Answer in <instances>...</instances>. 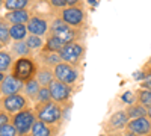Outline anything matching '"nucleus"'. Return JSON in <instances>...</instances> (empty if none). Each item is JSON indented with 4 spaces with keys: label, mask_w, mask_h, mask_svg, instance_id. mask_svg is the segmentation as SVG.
I'll list each match as a JSON object with an SVG mask.
<instances>
[{
    "label": "nucleus",
    "mask_w": 151,
    "mask_h": 136,
    "mask_svg": "<svg viewBox=\"0 0 151 136\" xmlns=\"http://www.w3.org/2000/svg\"><path fill=\"white\" fill-rule=\"evenodd\" d=\"M26 42L30 47V50H40V48H42V45H45L41 36H36V35H29Z\"/></svg>",
    "instance_id": "28"
},
{
    "label": "nucleus",
    "mask_w": 151,
    "mask_h": 136,
    "mask_svg": "<svg viewBox=\"0 0 151 136\" xmlns=\"http://www.w3.org/2000/svg\"><path fill=\"white\" fill-rule=\"evenodd\" d=\"M141 85L147 91H151V71H144V80Z\"/></svg>",
    "instance_id": "30"
},
{
    "label": "nucleus",
    "mask_w": 151,
    "mask_h": 136,
    "mask_svg": "<svg viewBox=\"0 0 151 136\" xmlns=\"http://www.w3.org/2000/svg\"><path fill=\"white\" fill-rule=\"evenodd\" d=\"M50 3L55 8H67V5H68L67 0H50Z\"/></svg>",
    "instance_id": "32"
},
{
    "label": "nucleus",
    "mask_w": 151,
    "mask_h": 136,
    "mask_svg": "<svg viewBox=\"0 0 151 136\" xmlns=\"http://www.w3.org/2000/svg\"><path fill=\"white\" fill-rule=\"evenodd\" d=\"M8 23L11 24H26L29 23L30 20V15H29V12L26 9H20V11H11L6 14V17H3Z\"/></svg>",
    "instance_id": "14"
},
{
    "label": "nucleus",
    "mask_w": 151,
    "mask_h": 136,
    "mask_svg": "<svg viewBox=\"0 0 151 136\" xmlns=\"http://www.w3.org/2000/svg\"><path fill=\"white\" fill-rule=\"evenodd\" d=\"M35 101H36V104H42V103L52 101V94H50L48 86H42V88L40 89V92H38V95L35 98Z\"/></svg>",
    "instance_id": "27"
},
{
    "label": "nucleus",
    "mask_w": 151,
    "mask_h": 136,
    "mask_svg": "<svg viewBox=\"0 0 151 136\" xmlns=\"http://www.w3.org/2000/svg\"><path fill=\"white\" fill-rule=\"evenodd\" d=\"M29 5V0H3V6L8 11H20V9H26Z\"/></svg>",
    "instance_id": "24"
},
{
    "label": "nucleus",
    "mask_w": 151,
    "mask_h": 136,
    "mask_svg": "<svg viewBox=\"0 0 151 136\" xmlns=\"http://www.w3.org/2000/svg\"><path fill=\"white\" fill-rule=\"evenodd\" d=\"M109 136H132V135H129L127 132H125V133H119V132H115V135H109Z\"/></svg>",
    "instance_id": "34"
},
{
    "label": "nucleus",
    "mask_w": 151,
    "mask_h": 136,
    "mask_svg": "<svg viewBox=\"0 0 151 136\" xmlns=\"http://www.w3.org/2000/svg\"><path fill=\"white\" fill-rule=\"evenodd\" d=\"M125 114H127V117L130 119H134V118H141V117H147L148 110L145 106L136 103V104H130L127 109H125Z\"/></svg>",
    "instance_id": "19"
},
{
    "label": "nucleus",
    "mask_w": 151,
    "mask_h": 136,
    "mask_svg": "<svg viewBox=\"0 0 151 136\" xmlns=\"http://www.w3.org/2000/svg\"><path fill=\"white\" fill-rule=\"evenodd\" d=\"M148 65H151V60H150V62H148Z\"/></svg>",
    "instance_id": "37"
},
{
    "label": "nucleus",
    "mask_w": 151,
    "mask_h": 136,
    "mask_svg": "<svg viewBox=\"0 0 151 136\" xmlns=\"http://www.w3.org/2000/svg\"><path fill=\"white\" fill-rule=\"evenodd\" d=\"M27 109V98L18 94L14 95H8V97H2V110L11 114V115H15L21 110Z\"/></svg>",
    "instance_id": "6"
},
{
    "label": "nucleus",
    "mask_w": 151,
    "mask_h": 136,
    "mask_svg": "<svg viewBox=\"0 0 151 136\" xmlns=\"http://www.w3.org/2000/svg\"><path fill=\"white\" fill-rule=\"evenodd\" d=\"M64 47H65V42L60 41L59 38H56V36H53V35H48V38H47V41H45V45H44L45 50L58 52V53H60V50H62Z\"/></svg>",
    "instance_id": "22"
},
{
    "label": "nucleus",
    "mask_w": 151,
    "mask_h": 136,
    "mask_svg": "<svg viewBox=\"0 0 151 136\" xmlns=\"http://www.w3.org/2000/svg\"><path fill=\"white\" fill-rule=\"evenodd\" d=\"M23 88H24V83L18 80L17 77H14L12 74H8L3 79H0V92H2V97L18 94L23 91Z\"/></svg>",
    "instance_id": "11"
},
{
    "label": "nucleus",
    "mask_w": 151,
    "mask_h": 136,
    "mask_svg": "<svg viewBox=\"0 0 151 136\" xmlns=\"http://www.w3.org/2000/svg\"><path fill=\"white\" fill-rule=\"evenodd\" d=\"M9 32H11V38L14 40L15 42L17 41H26L27 40V26L24 24H11L9 26Z\"/></svg>",
    "instance_id": "17"
},
{
    "label": "nucleus",
    "mask_w": 151,
    "mask_h": 136,
    "mask_svg": "<svg viewBox=\"0 0 151 136\" xmlns=\"http://www.w3.org/2000/svg\"><path fill=\"white\" fill-rule=\"evenodd\" d=\"M18 136H20V135H18Z\"/></svg>",
    "instance_id": "38"
},
{
    "label": "nucleus",
    "mask_w": 151,
    "mask_h": 136,
    "mask_svg": "<svg viewBox=\"0 0 151 136\" xmlns=\"http://www.w3.org/2000/svg\"><path fill=\"white\" fill-rule=\"evenodd\" d=\"M30 53H32V50L26 41H17L12 44V55H15L18 58H29Z\"/></svg>",
    "instance_id": "20"
},
{
    "label": "nucleus",
    "mask_w": 151,
    "mask_h": 136,
    "mask_svg": "<svg viewBox=\"0 0 151 136\" xmlns=\"http://www.w3.org/2000/svg\"><path fill=\"white\" fill-rule=\"evenodd\" d=\"M89 2H91L92 5H95V0H89Z\"/></svg>",
    "instance_id": "36"
},
{
    "label": "nucleus",
    "mask_w": 151,
    "mask_h": 136,
    "mask_svg": "<svg viewBox=\"0 0 151 136\" xmlns=\"http://www.w3.org/2000/svg\"><path fill=\"white\" fill-rule=\"evenodd\" d=\"M55 71V77L56 80L62 82V83H67L70 86H73L76 83L79 77V73H77V68L71 64H67V62H60L59 65H56L53 68Z\"/></svg>",
    "instance_id": "8"
},
{
    "label": "nucleus",
    "mask_w": 151,
    "mask_h": 136,
    "mask_svg": "<svg viewBox=\"0 0 151 136\" xmlns=\"http://www.w3.org/2000/svg\"><path fill=\"white\" fill-rule=\"evenodd\" d=\"M38 73V68L32 58H18L14 65H12V76L21 80L23 83H27L35 79Z\"/></svg>",
    "instance_id": "2"
},
{
    "label": "nucleus",
    "mask_w": 151,
    "mask_h": 136,
    "mask_svg": "<svg viewBox=\"0 0 151 136\" xmlns=\"http://www.w3.org/2000/svg\"><path fill=\"white\" fill-rule=\"evenodd\" d=\"M83 53H85V47L79 42H70V44H65V47L60 50V58L64 62L67 64H71V65H77L80 62V59L83 58Z\"/></svg>",
    "instance_id": "7"
},
{
    "label": "nucleus",
    "mask_w": 151,
    "mask_h": 136,
    "mask_svg": "<svg viewBox=\"0 0 151 136\" xmlns=\"http://www.w3.org/2000/svg\"><path fill=\"white\" fill-rule=\"evenodd\" d=\"M40 58H41V64L44 67H48V68H55L60 62H64L58 52H50V50H45V48H42Z\"/></svg>",
    "instance_id": "15"
},
{
    "label": "nucleus",
    "mask_w": 151,
    "mask_h": 136,
    "mask_svg": "<svg viewBox=\"0 0 151 136\" xmlns=\"http://www.w3.org/2000/svg\"><path fill=\"white\" fill-rule=\"evenodd\" d=\"M60 18L68 26H71L74 29H79L85 23V11L82 6H67L60 11Z\"/></svg>",
    "instance_id": "5"
},
{
    "label": "nucleus",
    "mask_w": 151,
    "mask_h": 136,
    "mask_svg": "<svg viewBox=\"0 0 151 136\" xmlns=\"http://www.w3.org/2000/svg\"><path fill=\"white\" fill-rule=\"evenodd\" d=\"M125 132L132 136H148L151 133V121L148 117L130 119L125 127Z\"/></svg>",
    "instance_id": "9"
},
{
    "label": "nucleus",
    "mask_w": 151,
    "mask_h": 136,
    "mask_svg": "<svg viewBox=\"0 0 151 136\" xmlns=\"http://www.w3.org/2000/svg\"><path fill=\"white\" fill-rule=\"evenodd\" d=\"M50 35L56 36V38H59L60 41H64L65 44H70V42H74L76 36H77V29H74L71 26H68V24L62 20L60 17L59 18H55L52 23H50Z\"/></svg>",
    "instance_id": "4"
},
{
    "label": "nucleus",
    "mask_w": 151,
    "mask_h": 136,
    "mask_svg": "<svg viewBox=\"0 0 151 136\" xmlns=\"http://www.w3.org/2000/svg\"><path fill=\"white\" fill-rule=\"evenodd\" d=\"M0 136H18L17 129L14 127V124H8V126H2L0 127Z\"/></svg>",
    "instance_id": "29"
},
{
    "label": "nucleus",
    "mask_w": 151,
    "mask_h": 136,
    "mask_svg": "<svg viewBox=\"0 0 151 136\" xmlns=\"http://www.w3.org/2000/svg\"><path fill=\"white\" fill-rule=\"evenodd\" d=\"M68 6H82L80 5V0H67Z\"/></svg>",
    "instance_id": "33"
},
{
    "label": "nucleus",
    "mask_w": 151,
    "mask_h": 136,
    "mask_svg": "<svg viewBox=\"0 0 151 136\" xmlns=\"http://www.w3.org/2000/svg\"><path fill=\"white\" fill-rule=\"evenodd\" d=\"M136 100L139 104L145 106L147 109L151 107V91H147V89H141L136 92Z\"/></svg>",
    "instance_id": "26"
},
{
    "label": "nucleus",
    "mask_w": 151,
    "mask_h": 136,
    "mask_svg": "<svg viewBox=\"0 0 151 136\" xmlns=\"http://www.w3.org/2000/svg\"><path fill=\"white\" fill-rule=\"evenodd\" d=\"M12 65H14V62H12V55L2 50L0 52V73L5 74L9 68H12Z\"/></svg>",
    "instance_id": "23"
},
{
    "label": "nucleus",
    "mask_w": 151,
    "mask_h": 136,
    "mask_svg": "<svg viewBox=\"0 0 151 136\" xmlns=\"http://www.w3.org/2000/svg\"><path fill=\"white\" fill-rule=\"evenodd\" d=\"M9 121H12V118H9L8 112L2 110V112H0V127H2V126H8V124H11Z\"/></svg>",
    "instance_id": "31"
},
{
    "label": "nucleus",
    "mask_w": 151,
    "mask_h": 136,
    "mask_svg": "<svg viewBox=\"0 0 151 136\" xmlns=\"http://www.w3.org/2000/svg\"><path fill=\"white\" fill-rule=\"evenodd\" d=\"M27 26V30L30 32V35H36V36H41V35H45L48 30H50V26L45 18L42 17H30L29 23L26 24Z\"/></svg>",
    "instance_id": "12"
},
{
    "label": "nucleus",
    "mask_w": 151,
    "mask_h": 136,
    "mask_svg": "<svg viewBox=\"0 0 151 136\" xmlns=\"http://www.w3.org/2000/svg\"><path fill=\"white\" fill-rule=\"evenodd\" d=\"M50 89V94H52V100L56 101V103H60L64 104L70 100V95H71V86L67 85V83H62L59 80H53L48 86Z\"/></svg>",
    "instance_id": "10"
},
{
    "label": "nucleus",
    "mask_w": 151,
    "mask_h": 136,
    "mask_svg": "<svg viewBox=\"0 0 151 136\" xmlns=\"http://www.w3.org/2000/svg\"><path fill=\"white\" fill-rule=\"evenodd\" d=\"M36 121H38V118H36L35 110L27 107V109L21 110V112L12 115V121L11 122L14 124V127L17 129L20 136H27L32 132V127L35 126Z\"/></svg>",
    "instance_id": "3"
},
{
    "label": "nucleus",
    "mask_w": 151,
    "mask_h": 136,
    "mask_svg": "<svg viewBox=\"0 0 151 136\" xmlns=\"http://www.w3.org/2000/svg\"><path fill=\"white\" fill-rule=\"evenodd\" d=\"M147 110H148V114H147V117H148V118H150V119H151V107H148V109H147Z\"/></svg>",
    "instance_id": "35"
},
{
    "label": "nucleus",
    "mask_w": 151,
    "mask_h": 136,
    "mask_svg": "<svg viewBox=\"0 0 151 136\" xmlns=\"http://www.w3.org/2000/svg\"><path fill=\"white\" fill-rule=\"evenodd\" d=\"M35 114L36 118L45 122L47 126L52 127L53 133H56V130L59 129V126L62 124V118H64V106L56 101H48V103H42V104H36L35 107Z\"/></svg>",
    "instance_id": "1"
},
{
    "label": "nucleus",
    "mask_w": 151,
    "mask_h": 136,
    "mask_svg": "<svg viewBox=\"0 0 151 136\" xmlns=\"http://www.w3.org/2000/svg\"><path fill=\"white\" fill-rule=\"evenodd\" d=\"M9 40H11L9 27L6 24V20L2 18V23H0V44H2V47H6L9 44Z\"/></svg>",
    "instance_id": "25"
},
{
    "label": "nucleus",
    "mask_w": 151,
    "mask_h": 136,
    "mask_svg": "<svg viewBox=\"0 0 151 136\" xmlns=\"http://www.w3.org/2000/svg\"><path fill=\"white\" fill-rule=\"evenodd\" d=\"M130 118L127 117L125 110H116L115 114H112L109 121H107V127L110 130H122L127 127Z\"/></svg>",
    "instance_id": "13"
},
{
    "label": "nucleus",
    "mask_w": 151,
    "mask_h": 136,
    "mask_svg": "<svg viewBox=\"0 0 151 136\" xmlns=\"http://www.w3.org/2000/svg\"><path fill=\"white\" fill-rule=\"evenodd\" d=\"M42 88V86L38 83L36 79L27 82V83H24V88H23V95H26L27 98H30V100H35L38 92H40V89Z\"/></svg>",
    "instance_id": "18"
},
{
    "label": "nucleus",
    "mask_w": 151,
    "mask_h": 136,
    "mask_svg": "<svg viewBox=\"0 0 151 136\" xmlns=\"http://www.w3.org/2000/svg\"><path fill=\"white\" fill-rule=\"evenodd\" d=\"M53 130L50 126H47L45 122L38 119L35 122V126L32 127V132H30V136H52Z\"/></svg>",
    "instance_id": "21"
},
{
    "label": "nucleus",
    "mask_w": 151,
    "mask_h": 136,
    "mask_svg": "<svg viewBox=\"0 0 151 136\" xmlns=\"http://www.w3.org/2000/svg\"><path fill=\"white\" fill-rule=\"evenodd\" d=\"M35 79L38 80V83H40L41 86H50V83H52L56 77H55L53 68H48V67L42 65L41 68H38V73H36Z\"/></svg>",
    "instance_id": "16"
}]
</instances>
